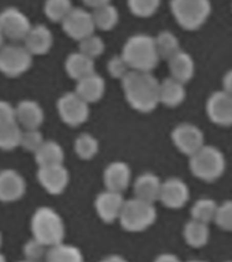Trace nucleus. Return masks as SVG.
<instances>
[{"label":"nucleus","mask_w":232,"mask_h":262,"mask_svg":"<svg viewBox=\"0 0 232 262\" xmlns=\"http://www.w3.org/2000/svg\"><path fill=\"white\" fill-rule=\"evenodd\" d=\"M122 85L126 100L135 111L147 114L160 104V82L152 73L130 70L123 77Z\"/></svg>","instance_id":"1"},{"label":"nucleus","mask_w":232,"mask_h":262,"mask_svg":"<svg viewBox=\"0 0 232 262\" xmlns=\"http://www.w3.org/2000/svg\"><path fill=\"white\" fill-rule=\"evenodd\" d=\"M122 57L130 70L152 73V70H155L160 61L156 51L155 37L145 33L131 36L123 45Z\"/></svg>","instance_id":"2"},{"label":"nucleus","mask_w":232,"mask_h":262,"mask_svg":"<svg viewBox=\"0 0 232 262\" xmlns=\"http://www.w3.org/2000/svg\"><path fill=\"white\" fill-rule=\"evenodd\" d=\"M30 228L33 239L43 243L45 247H52L65 241V221L56 210L48 206H41L33 213Z\"/></svg>","instance_id":"3"},{"label":"nucleus","mask_w":232,"mask_h":262,"mask_svg":"<svg viewBox=\"0 0 232 262\" xmlns=\"http://www.w3.org/2000/svg\"><path fill=\"white\" fill-rule=\"evenodd\" d=\"M188 159H190L188 161L190 172L197 179L208 182V183L220 179L221 176L224 175L225 168H227V160L223 151L216 146L206 145V143Z\"/></svg>","instance_id":"4"},{"label":"nucleus","mask_w":232,"mask_h":262,"mask_svg":"<svg viewBox=\"0 0 232 262\" xmlns=\"http://www.w3.org/2000/svg\"><path fill=\"white\" fill-rule=\"evenodd\" d=\"M170 8L180 28L187 32L201 29L212 14L210 0H171Z\"/></svg>","instance_id":"5"},{"label":"nucleus","mask_w":232,"mask_h":262,"mask_svg":"<svg viewBox=\"0 0 232 262\" xmlns=\"http://www.w3.org/2000/svg\"><path fill=\"white\" fill-rule=\"evenodd\" d=\"M157 219V210L155 204L146 201L131 198L124 201L119 221L123 228L129 232H142L155 224Z\"/></svg>","instance_id":"6"},{"label":"nucleus","mask_w":232,"mask_h":262,"mask_svg":"<svg viewBox=\"0 0 232 262\" xmlns=\"http://www.w3.org/2000/svg\"><path fill=\"white\" fill-rule=\"evenodd\" d=\"M32 53L24 45L7 44L0 48V73L10 78H16L30 69Z\"/></svg>","instance_id":"7"},{"label":"nucleus","mask_w":232,"mask_h":262,"mask_svg":"<svg viewBox=\"0 0 232 262\" xmlns=\"http://www.w3.org/2000/svg\"><path fill=\"white\" fill-rule=\"evenodd\" d=\"M32 24L29 16L16 7H7L0 11V32L4 38L24 41Z\"/></svg>","instance_id":"8"},{"label":"nucleus","mask_w":232,"mask_h":262,"mask_svg":"<svg viewBox=\"0 0 232 262\" xmlns=\"http://www.w3.org/2000/svg\"><path fill=\"white\" fill-rule=\"evenodd\" d=\"M171 139L176 149L184 156L194 155L205 145V135L200 127L192 123H180L172 130Z\"/></svg>","instance_id":"9"},{"label":"nucleus","mask_w":232,"mask_h":262,"mask_svg":"<svg viewBox=\"0 0 232 262\" xmlns=\"http://www.w3.org/2000/svg\"><path fill=\"white\" fill-rule=\"evenodd\" d=\"M57 111L61 120L71 127L83 124L89 118V104L82 100L75 92L63 94L57 101Z\"/></svg>","instance_id":"10"},{"label":"nucleus","mask_w":232,"mask_h":262,"mask_svg":"<svg viewBox=\"0 0 232 262\" xmlns=\"http://www.w3.org/2000/svg\"><path fill=\"white\" fill-rule=\"evenodd\" d=\"M63 32L73 40L81 41L86 37L94 34V24L92 12L81 7H73L65 19L61 20Z\"/></svg>","instance_id":"11"},{"label":"nucleus","mask_w":232,"mask_h":262,"mask_svg":"<svg viewBox=\"0 0 232 262\" xmlns=\"http://www.w3.org/2000/svg\"><path fill=\"white\" fill-rule=\"evenodd\" d=\"M206 115L209 120L221 127L232 126V96L224 90H217L206 100Z\"/></svg>","instance_id":"12"},{"label":"nucleus","mask_w":232,"mask_h":262,"mask_svg":"<svg viewBox=\"0 0 232 262\" xmlns=\"http://www.w3.org/2000/svg\"><path fill=\"white\" fill-rule=\"evenodd\" d=\"M190 200V188L179 178H170L161 183L159 201L168 209H182Z\"/></svg>","instance_id":"13"},{"label":"nucleus","mask_w":232,"mask_h":262,"mask_svg":"<svg viewBox=\"0 0 232 262\" xmlns=\"http://www.w3.org/2000/svg\"><path fill=\"white\" fill-rule=\"evenodd\" d=\"M37 178L43 188L53 195H59L65 191L70 182V173L63 164L38 167Z\"/></svg>","instance_id":"14"},{"label":"nucleus","mask_w":232,"mask_h":262,"mask_svg":"<svg viewBox=\"0 0 232 262\" xmlns=\"http://www.w3.org/2000/svg\"><path fill=\"white\" fill-rule=\"evenodd\" d=\"M26 192V180L14 169L0 171V201L14 202L20 200Z\"/></svg>","instance_id":"15"},{"label":"nucleus","mask_w":232,"mask_h":262,"mask_svg":"<svg viewBox=\"0 0 232 262\" xmlns=\"http://www.w3.org/2000/svg\"><path fill=\"white\" fill-rule=\"evenodd\" d=\"M123 205H124V198L120 192L106 190L97 195L96 202H94V208L102 221L114 223L115 220H119Z\"/></svg>","instance_id":"16"},{"label":"nucleus","mask_w":232,"mask_h":262,"mask_svg":"<svg viewBox=\"0 0 232 262\" xmlns=\"http://www.w3.org/2000/svg\"><path fill=\"white\" fill-rule=\"evenodd\" d=\"M15 120L20 128L38 130V127L44 122V111L38 102L24 100L15 106Z\"/></svg>","instance_id":"17"},{"label":"nucleus","mask_w":232,"mask_h":262,"mask_svg":"<svg viewBox=\"0 0 232 262\" xmlns=\"http://www.w3.org/2000/svg\"><path fill=\"white\" fill-rule=\"evenodd\" d=\"M25 48L32 53V56L36 55H45L49 52L53 44V34L45 25H36L32 26L29 33L25 37Z\"/></svg>","instance_id":"18"},{"label":"nucleus","mask_w":232,"mask_h":262,"mask_svg":"<svg viewBox=\"0 0 232 262\" xmlns=\"http://www.w3.org/2000/svg\"><path fill=\"white\" fill-rule=\"evenodd\" d=\"M131 182V169L123 161L111 163L104 171V184L108 191L122 194Z\"/></svg>","instance_id":"19"},{"label":"nucleus","mask_w":232,"mask_h":262,"mask_svg":"<svg viewBox=\"0 0 232 262\" xmlns=\"http://www.w3.org/2000/svg\"><path fill=\"white\" fill-rule=\"evenodd\" d=\"M168 70L171 74V78L182 82L186 85L194 78L196 74V61L188 52L180 49L171 59H168Z\"/></svg>","instance_id":"20"},{"label":"nucleus","mask_w":232,"mask_h":262,"mask_svg":"<svg viewBox=\"0 0 232 262\" xmlns=\"http://www.w3.org/2000/svg\"><path fill=\"white\" fill-rule=\"evenodd\" d=\"M161 183L163 182L160 180L159 176L152 172L141 173L134 182L135 198L155 204L156 201H159Z\"/></svg>","instance_id":"21"},{"label":"nucleus","mask_w":232,"mask_h":262,"mask_svg":"<svg viewBox=\"0 0 232 262\" xmlns=\"http://www.w3.org/2000/svg\"><path fill=\"white\" fill-rule=\"evenodd\" d=\"M104 92H106V81L97 73L90 74L88 77L77 81L75 93L88 104L97 102L98 100H101Z\"/></svg>","instance_id":"22"},{"label":"nucleus","mask_w":232,"mask_h":262,"mask_svg":"<svg viewBox=\"0 0 232 262\" xmlns=\"http://www.w3.org/2000/svg\"><path fill=\"white\" fill-rule=\"evenodd\" d=\"M186 88L182 82L176 81L174 78H165L160 82L159 100L160 104L168 106V108H176L180 104H183L186 100Z\"/></svg>","instance_id":"23"},{"label":"nucleus","mask_w":232,"mask_h":262,"mask_svg":"<svg viewBox=\"0 0 232 262\" xmlns=\"http://www.w3.org/2000/svg\"><path fill=\"white\" fill-rule=\"evenodd\" d=\"M65 67L67 74H69L73 79H75V81H79L82 78H85L88 77V75H90V74L96 73L93 59L85 56V55L79 52V51H78V52L70 53L69 56H67V59H66Z\"/></svg>","instance_id":"24"},{"label":"nucleus","mask_w":232,"mask_h":262,"mask_svg":"<svg viewBox=\"0 0 232 262\" xmlns=\"http://www.w3.org/2000/svg\"><path fill=\"white\" fill-rule=\"evenodd\" d=\"M184 242L193 249H201L208 245L210 239V229L209 224L197 220H190L186 223L183 228Z\"/></svg>","instance_id":"25"},{"label":"nucleus","mask_w":232,"mask_h":262,"mask_svg":"<svg viewBox=\"0 0 232 262\" xmlns=\"http://www.w3.org/2000/svg\"><path fill=\"white\" fill-rule=\"evenodd\" d=\"M34 156L38 167L56 165V164H63L65 161V150L56 141H44Z\"/></svg>","instance_id":"26"},{"label":"nucleus","mask_w":232,"mask_h":262,"mask_svg":"<svg viewBox=\"0 0 232 262\" xmlns=\"http://www.w3.org/2000/svg\"><path fill=\"white\" fill-rule=\"evenodd\" d=\"M94 28L102 32H110L118 25L119 22V11L114 4H104L97 8H93L92 11Z\"/></svg>","instance_id":"27"},{"label":"nucleus","mask_w":232,"mask_h":262,"mask_svg":"<svg viewBox=\"0 0 232 262\" xmlns=\"http://www.w3.org/2000/svg\"><path fill=\"white\" fill-rule=\"evenodd\" d=\"M45 262H83L81 250L75 246L59 243L48 247L45 254Z\"/></svg>","instance_id":"28"},{"label":"nucleus","mask_w":232,"mask_h":262,"mask_svg":"<svg viewBox=\"0 0 232 262\" xmlns=\"http://www.w3.org/2000/svg\"><path fill=\"white\" fill-rule=\"evenodd\" d=\"M155 45L160 60H168L180 51L179 38L170 30H161L155 37Z\"/></svg>","instance_id":"29"},{"label":"nucleus","mask_w":232,"mask_h":262,"mask_svg":"<svg viewBox=\"0 0 232 262\" xmlns=\"http://www.w3.org/2000/svg\"><path fill=\"white\" fill-rule=\"evenodd\" d=\"M217 206L219 204L215 200L209 198V196H202L193 204L192 210H190L192 219L205 223V224H210L216 216Z\"/></svg>","instance_id":"30"},{"label":"nucleus","mask_w":232,"mask_h":262,"mask_svg":"<svg viewBox=\"0 0 232 262\" xmlns=\"http://www.w3.org/2000/svg\"><path fill=\"white\" fill-rule=\"evenodd\" d=\"M22 128L16 122L7 123L0 126V149L12 150L20 145Z\"/></svg>","instance_id":"31"},{"label":"nucleus","mask_w":232,"mask_h":262,"mask_svg":"<svg viewBox=\"0 0 232 262\" xmlns=\"http://www.w3.org/2000/svg\"><path fill=\"white\" fill-rule=\"evenodd\" d=\"M71 10H73L71 0H45L44 2V14L52 22L60 24Z\"/></svg>","instance_id":"32"},{"label":"nucleus","mask_w":232,"mask_h":262,"mask_svg":"<svg viewBox=\"0 0 232 262\" xmlns=\"http://www.w3.org/2000/svg\"><path fill=\"white\" fill-rule=\"evenodd\" d=\"M74 149L78 157L82 160L93 159L98 151V141L90 134H81L75 139Z\"/></svg>","instance_id":"33"},{"label":"nucleus","mask_w":232,"mask_h":262,"mask_svg":"<svg viewBox=\"0 0 232 262\" xmlns=\"http://www.w3.org/2000/svg\"><path fill=\"white\" fill-rule=\"evenodd\" d=\"M161 0H127V6L133 15L138 18H149L160 8Z\"/></svg>","instance_id":"34"},{"label":"nucleus","mask_w":232,"mask_h":262,"mask_svg":"<svg viewBox=\"0 0 232 262\" xmlns=\"http://www.w3.org/2000/svg\"><path fill=\"white\" fill-rule=\"evenodd\" d=\"M104 51H106V44L100 36L92 34V36L79 41V52L90 57V59H93V60L100 55H102Z\"/></svg>","instance_id":"35"},{"label":"nucleus","mask_w":232,"mask_h":262,"mask_svg":"<svg viewBox=\"0 0 232 262\" xmlns=\"http://www.w3.org/2000/svg\"><path fill=\"white\" fill-rule=\"evenodd\" d=\"M213 223L225 232H232V200L224 201L217 206Z\"/></svg>","instance_id":"36"},{"label":"nucleus","mask_w":232,"mask_h":262,"mask_svg":"<svg viewBox=\"0 0 232 262\" xmlns=\"http://www.w3.org/2000/svg\"><path fill=\"white\" fill-rule=\"evenodd\" d=\"M44 143V137L38 130H22L20 145L25 150L36 153L38 147Z\"/></svg>","instance_id":"37"},{"label":"nucleus","mask_w":232,"mask_h":262,"mask_svg":"<svg viewBox=\"0 0 232 262\" xmlns=\"http://www.w3.org/2000/svg\"><path fill=\"white\" fill-rule=\"evenodd\" d=\"M107 70L111 74V77L119 78V79H123V77L130 71L122 55H116V56L111 57L110 61H108V66H107Z\"/></svg>","instance_id":"38"},{"label":"nucleus","mask_w":232,"mask_h":262,"mask_svg":"<svg viewBox=\"0 0 232 262\" xmlns=\"http://www.w3.org/2000/svg\"><path fill=\"white\" fill-rule=\"evenodd\" d=\"M47 249L48 247H45L43 243H40L36 239H32L25 245L24 251L25 255H26V259H29V261H40L41 258L45 257Z\"/></svg>","instance_id":"39"},{"label":"nucleus","mask_w":232,"mask_h":262,"mask_svg":"<svg viewBox=\"0 0 232 262\" xmlns=\"http://www.w3.org/2000/svg\"><path fill=\"white\" fill-rule=\"evenodd\" d=\"M11 122H16L15 106H12L10 102L0 100V126Z\"/></svg>","instance_id":"40"},{"label":"nucleus","mask_w":232,"mask_h":262,"mask_svg":"<svg viewBox=\"0 0 232 262\" xmlns=\"http://www.w3.org/2000/svg\"><path fill=\"white\" fill-rule=\"evenodd\" d=\"M225 93H228L229 96H232V70L227 71L223 77V89Z\"/></svg>","instance_id":"41"},{"label":"nucleus","mask_w":232,"mask_h":262,"mask_svg":"<svg viewBox=\"0 0 232 262\" xmlns=\"http://www.w3.org/2000/svg\"><path fill=\"white\" fill-rule=\"evenodd\" d=\"M155 262H183V261H182L178 255H175V254L163 253L156 258Z\"/></svg>","instance_id":"42"},{"label":"nucleus","mask_w":232,"mask_h":262,"mask_svg":"<svg viewBox=\"0 0 232 262\" xmlns=\"http://www.w3.org/2000/svg\"><path fill=\"white\" fill-rule=\"evenodd\" d=\"M83 3L90 8H97L100 7V6L111 3V0H83Z\"/></svg>","instance_id":"43"},{"label":"nucleus","mask_w":232,"mask_h":262,"mask_svg":"<svg viewBox=\"0 0 232 262\" xmlns=\"http://www.w3.org/2000/svg\"><path fill=\"white\" fill-rule=\"evenodd\" d=\"M100 262H129V261L124 259L123 257H120V255H110V257L104 258V259H101Z\"/></svg>","instance_id":"44"},{"label":"nucleus","mask_w":232,"mask_h":262,"mask_svg":"<svg viewBox=\"0 0 232 262\" xmlns=\"http://www.w3.org/2000/svg\"><path fill=\"white\" fill-rule=\"evenodd\" d=\"M3 45H4V36L2 34V32H0V48H2Z\"/></svg>","instance_id":"45"},{"label":"nucleus","mask_w":232,"mask_h":262,"mask_svg":"<svg viewBox=\"0 0 232 262\" xmlns=\"http://www.w3.org/2000/svg\"><path fill=\"white\" fill-rule=\"evenodd\" d=\"M186 262H208V261H205V259H188V261Z\"/></svg>","instance_id":"46"},{"label":"nucleus","mask_w":232,"mask_h":262,"mask_svg":"<svg viewBox=\"0 0 232 262\" xmlns=\"http://www.w3.org/2000/svg\"><path fill=\"white\" fill-rule=\"evenodd\" d=\"M0 262H7V261H6V257H4L2 253H0Z\"/></svg>","instance_id":"47"},{"label":"nucleus","mask_w":232,"mask_h":262,"mask_svg":"<svg viewBox=\"0 0 232 262\" xmlns=\"http://www.w3.org/2000/svg\"><path fill=\"white\" fill-rule=\"evenodd\" d=\"M19 262H40V261H29V259H24V261H19Z\"/></svg>","instance_id":"48"},{"label":"nucleus","mask_w":232,"mask_h":262,"mask_svg":"<svg viewBox=\"0 0 232 262\" xmlns=\"http://www.w3.org/2000/svg\"><path fill=\"white\" fill-rule=\"evenodd\" d=\"M2 242H3V239H2V233H0V247H2Z\"/></svg>","instance_id":"49"},{"label":"nucleus","mask_w":232,"mask_h":262,"mask_svg":"<svg viewBox=\"0 0 232 262\" xmlns=\"http://www.w3.org/2000/svg\"><path fill=\"white\" fill-rule=\"evenodd\" d=\"M227 262H232V261H227Z\"/></svg>","instance_id":"50"}]
</instances>
